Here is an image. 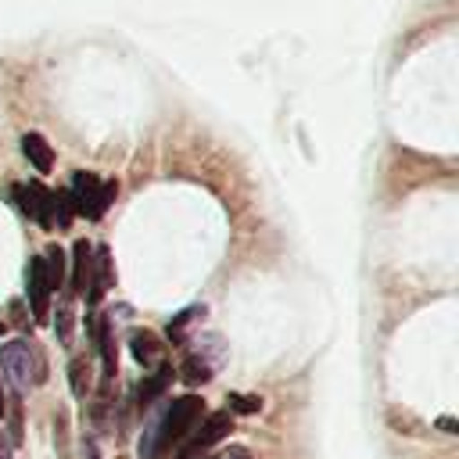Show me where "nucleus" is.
<instances>
[{"label":"nucleus","instance_id":"obj_1","mask_svg":"<svg viewBox=\"0 0 459 459\" xmlns=\"http://www.w3.org/2000/svg\"><path fill=\"white\" fill-rule=\"evenodd\" d=\"M204 398L197 394H179L161 405V412L151 416L147 430L140 434V459H169L176 448L186 441V434L201 423L204 416Z\"/></svg>","mask_w":459,"mask_h":459},{"label":"nucleus","instance_id":"obj_2","mask_svg":"<svg viewBox=\"0 0 459 459\" xmlns=\"http://www.w3.org/2000/svg\"><path fill=\"white\" fill-rule=\"evenodd\" d=\"M118 194V183L115 179H97L93 172H75L72 176V190H68V201H72V212L75 215H86V219H100L108 212V204L115 201Z\"/></svg>","mask_w":459,"mask_h":459},{"label":"nucleus","instance_id":"obj_3","mask_svg":"<svg viewBox=\"0 0 459 459\" xmlns=\"http://www.w3.org/2000/svg\"><path fill=\"white\" fill-rule=\"evenodd\" d=\"M230 430H233V416H230L226 409H222V412H204L201 423L186 434V441L176 448L172 459H201V455H208L215 445H222V441L230 437Z\"/></svg>","mask_w":459,"mask_h":459},{"label":"nucleus","instance_id":"obj_4","mask_svg":"<svg viewBox=\"0 0 459 459\" xmlns=\"http://www.w3.org/2000/svg\"><path fill=\"white\" fill-rule=\"evenodd\" d=\"M0 369L7 373V380L18 391H25V387L43 380V359L29 341H7L0 348Z\"/></svg>","mask_w":459,"mask_h":459},{"label":"nucleus","instance_id":"obj_5","mask_svg":"<svg viewBox=\"0 0 459 459\" xmlns=\"http://www.w3.org/2000/svg\"><path fill=\"white\" fill-rule=\"evenodd\" d=\"M11 197H14L18 212L29 215V219H36L43 230L54 226V190H47L43 183L32 179V183H14L11 186Z\"/></svg>","mask_w":459,"mask_h":459},{"label":"nucleus","instance_id":"obj_6","mask_svg":"<svg viewBox=\"0 0 459 459\" xmlns=\"http://www.w3.org/2000/svg\"><path fill=\"white\" fill-rule=\"evenodd\" d=\"M50 283H47V273H43V258L36 255L25 269V298H29V308L36 316V323H47V312H50Z\"/></svg>","mask_w":459,"mask_h":459},{"label":"nucleus","instance_id":"obj_7","mask_svg":"<svg viewBox=\"0 0 459 459\" xmlns=\"http://www.w3.org/2000/svg\"><path fill=\"white\" fill-rule=\"evenodd\" d=\"M111 283V258H108V247H93V265H90V280H86V305H100L104 290Z\"/></svg>","mask_w":459,"mask_h":459},{"label":"nucleus","instance_id":"obj_8","mask_svg":"<svg viewBox=\"0 0 459 459\" xmlns=\"http://www.w3.org/2000/svg\"><path fill=\"white\" fill-rule=\"evenodd\" d=\"M129 348H133V359L140 362V366H161V359H165V344L158 341V333H151V330H136L133 337H129Z\"/></svg>","mask_w":459,"mask_h":459},{"label":"nucleus","instance_id":"obj_9","mask_svg":"<svg viewBox=\"0 0 459 459\" xmlns=\"http://www.w3.org/2000/svg\"><path fill=\"white\" fill-rule=\"evenodd\" d=\"M22 154L29 158V165H32L36 172H50V169H54V147L47 143L43 133H25V136H22Z\"/></svg>","mask_w":459,"mask_h":459},{"label":"nucleus","instance_id":"obj_10","mask_svg":"<svg viewBox=\"0 0 459 459\" xmlns=\"http://www.w3.org/2000/svg\"><path fill=\"white\" fill-rule=\"evenodd\" d=\"M90 265H93V244L90 240H75V247H72V290L75 294L86 290Z\"/></svg>","mask_w":459,"mask_h":459},{"label":"nucleus","instance_id":"obj_11","mask_svg":"<svg viewBox=\"0 0 459 459\" xmlns=\"http://www.w3.org/2000/svg\"><path fill=\"white\" fill-rule=\"evenodd\" d=\"M169 380H172V369L161 362V366H158V369H154V373H151V377L140 384V394H136L140 409H147V405H151V402H154V398L165 391V384H169Z\"/></svg>","mask_w":459,"mask_h":459},{"label":"nucleus","instance_id":"obj_12","mask_svg":"<svg viewBox=\"0 0 459 459\" xmlns=\"http://www.w3.org/2000/svg\"><path fill=\"white\" fill-rule=\"evenodd\" d=\"M39 258H43V273H47L50 290H57V287L65 283V251H61L57 244H50L47 255H39Z\"/></svg>","mask_w":459,"mask_h":459},{"label":"nucleus","instance_id":"obj_13","mask_svg":"<svg viewBox=\"0 0 459 459\" xmlns=\"http://www.w3.org/2000/svg\"><path fill=\"white\" fill-rule=\"evenodd\" d=\"M258 409H262V398H255V394H233L226 412H230V416H233V412L247 416V412H258Z\"/></svg>","mask_w":459,"mask_h":459},{"label":"nucleus","instance_id":"obj_14","mask_svg":"<svg viewBox=\"0 0 459 459\" xmlns=\"http://www.w3.org/2000/svg\"><path fill=\"white\" fill-rule=\"evenodd\" d=\"M54 215H57V226H68L72 222V201H68V190H54Z\"/></svg>","mask_w":459,"mask_h":459},{"label":"nucleus","instance_id":"obj_15","mask_svg":"<svg viewBox=\"0 0 459 459\" xmlns=\"http://www.w3.org/2000/svg\"><path fill=\"white\" fill-rule=\"evenodd\" d=\"M82 373H86V362H82V359H72V366H68V377H72V391H75L79 398L86 394V377H82Z\"/></svg>","mask_w":459,"mask_h":459},{"label":"nucleus","instance_id":"obj_16","mask_svg":"<svg viewBox=\"0 0 459 459\" xmlns=\"http://www.w3.org/2000/svg\"><path fill=\"white\" fill-rule=\"evenodd\" d=\"M208 459H255V455H251V448H244V445H226V448H219V452L208 455Z\"/></svg>","mask_w":459,"mask_h":459},{"label":"nucleus","instance_id":"obj_17","mask_svg":"<svg viewBox=\"0 0 459 459\" xmlns=\"http://www.w3.org/2000/svg\"><path fill=\"white\" fill-rule=\"evenodd\" d=\"M57 333H61V341H68V333H72V312L68 308L57 312Z\"/></svg>","mask_w":459,"mask_h":459},{"label":"nucleus","instance_id":"obj_18","mask_svg":"<svg viewBox=\"0 0 459 459\" xmlns=\"http://www.w3.org/2000/svg\"><path fill=\"white\" fill-rule=\"evenodd\" d=\"M82 459H100V452H97V445H93V441H86V448H82Z\"/></svg>","mask_w":459,"mask_h":459},{"label":"nucleus","instance_id":"obj_19","mask_svg":"<svg viewBox=\"0 0 459 459\" xmlns=\"http://www.w3.org/2000/svg\"><path fill=\"white\" fill-rule=\"evenodd\" d=\"M4 409H7V402H4V387H0V416H4Z\"/></svg>","mask_w":459,"mask_h":459},{"label":"nucleus","instance_id":"obj_20","mask_svg":"<svg viewBox=\"0 0 459 459\" xmlns=\"http://www.w3.org/2000/svg\"><path fill=\"white\" fill-rule=\"evenodd\" d=\"M0 337H4V323H0Z\"/></svg>","mask_w":459,"mask_h":459}]
</instances>
